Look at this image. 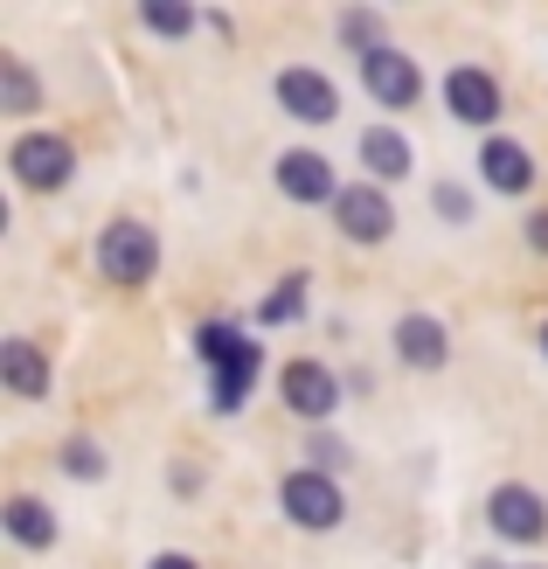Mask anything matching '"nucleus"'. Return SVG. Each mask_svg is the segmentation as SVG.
Instances as JSON below:
<instances>
[{"instance_id": "f257e3e1", "label": "nucleus", "mask_w": 548, "mask_h": 569, "mask_svg": "<svg viewBox=\"0 0 548 569\" xmlns=\"http://www.w3.org/2000/svg\"><path fill=\"white\" fill-rule=\"evenodd\" d=\"M98 271H104L111 284H147V278L160 271V237H153L139 216L104 222V237H98Z\"/></svg>"}, {"instance_id": "f03ea898", "label": "nucleus", "mask_w": 548, "mask_h": 569, "mask_svg": "<svg viewBox=\"0 0 548 569\" xmlns=\"http://www.w3.org/2000/svg\"><path fill=\"white\" fill-rule=\"evenodd\" d=\"M278 507H285V521H299V528H312V535H327V528L348 521L340 479H333V472H312V466H299V472L278 479Z\"/></svg>"}, {"instance_id": "7ed1b4c3", "label": "nucleus", "mask_w": 548, "mask_h": 569, "mask_svg": "<svg viewBox=\"0 0 548 569\" xmlns=\"http://www.w3.org/2000/svg\"><path fill=\"white\" fill-rule=\"evenodd\" d=\"M8 167H14V181L28 194H56V188H70V174H77V147L56 139V132H21L8 147Z\"/></svg>"}, {"instance_id": "20e7f679", "label": "nucleus", "mask_w": 548, "mask_h": 569, "mask_svg": "<svg viewBox=\"0 0 548 569\" xmlns=\"http://www.w3.org/2000/svg\"><path fill=\"white\" fill-rule=\"evenodd\" d=\"M271 98H278L285 119H299V126H333L340 119V83L327 70H312V63L278 70L271 77Z\"/></svg>"}, {"instance_id": "39448f33", "label": "nucleus", "mask_w": 548, "mask_h": 569, "mask_svg": "<svg viewBox=\"0 0 548 569\" xmlns=\"http://www.w3.org/2000/svg\"><path fill=\"white\" fill-rule=\"evenodd\" d=\"M333 230L348 237V243H389V237H396V202H389V188H375V181L340 188Z\"/></svg>"}, {"instance_id": "423d86ee", "label": "nucleus", "mask_w": 548, "mask_h": 569, "mask_svg": "<svg viewBox=\"0 0 548 569\" xmlns=\"http://www.w3.org/2000/svg\"><path fill=\"white\" fill-rule=\"evenodd\" d=\"M486 521H494L500 542H541L548 535V500L535 487H521V479H507V487L486 493Z\"/></svg>"}, {"instance_id": "0eeeda50", "label": "nucleus", "mask_w": 548, "mask_h": 569, "mask_svg": "<svg viewBox=\"0 0 548 569\" xmlns=\"http://www.w3.org/2000/svg\"><path fill=\"white\" fill-rule=\"evenodd\" d=\"M278 403L292 410V417H306V423L333 417V403H340L333 368H320V361H285V368H278Z\"/></svg>"}, {"instance_id": "6e6552de", "label": "nucleus", "mask_w": 548, "mask_h": 569, "mask_svg": "<svg viewBox=\"0 0 548 569\" xmlns=\"http://www.w3.org/2000/svg\"><path fill=\"white\" fill-rule=\"evenodd\" d=\"M361 83H368V98L389 104V111H410V104L424 98V70H417L396 42L375 49V56H361Z\"/></svg>"}, {"instance_id": "1a4fd4ad", "label": "nucleus", "mask_w": 548, "mask_h": 569, "mask_svg": "<svg viewBox=\"0 0 548 569\" xmlns=\"http://www.w3.org/2000/svg\"><path fill=\"white\" fill-rule=\"evenodd\" d=\"M445 111L466 126H500V77L479 70V63L445 70Z\"/></svg>"}, {"instance_id": "9d476101", "label": "nucleus", "mask_w": 548, "mask_h": 569, "mask_svg": "<svg viewBox=\"0 0 548 569\" xmlns=\"http://www.w3.org/2000/svg\"><path fill=\"white\" fill-rule=\"evenodd\" d=\"M278 194H292V202H340V181H333V160L312 153V147H292L278 153Z\"/></svg>"}, {"instance_id": "9b49d317", "label": "nucleus", "mask_w": 548, "mask_h": 569, "mask_svg": "<svg viewBox=\"0 0 548 569\" xmlns=\"http://www.w3.org/2000/svg\"><path fill=\"white\" fill-rule=\"evenodd\" d=\"M535 174H541V167H535V153L521 147V139H500V132H494V139L479 147V181L494 188V194H528Z\"/></svg>"}, {"instance_id": "f8f14e48", "label": "nucleus", "mask_w": 548, "mask_h": 569, "mask_svg": "<svg viewBox=\"0 0 548 569\" xmlns=\"http://www.w3.org/2000/svg\"><path fill=\"white\" fill-rule=\"evenodd\" d=\"M396 355L410 361V368H445L451 361L445 320H430V312H402V320H396Z\"/></svg>"}, {"instance_id": "ddd939ff", "label": "nucleus", "mask_w": 548, "mask_h": 569, "mask_svg": "<svg viewBox=\"0 0 548 569\" xmlns=\"http://www.w3.org/2000/svg\"><path fill=\"white\" fill-rule=\"evenodd\" d=\"M0 382H8L21 403H36V396H49V355L36 348V340H0Z\"/></svg>"}, {"instance_id": "4468645a", "label": "nucleus", "mask_w": 548, "mask_h": 569, "mask_svg": "<svg viewBox=\"0 0 548 569\" xmlns=\"http://www.w3.org/2000/svg\"><path fill=\"white\" fill-rule=\"evenodd\" d=\"M361 167H368L375 188H382V181H402V174L417 167V147H410L396 126H368V132H361Z\"/></svg>"}, {"instance_id": "2eb2a0df", "label": "nucleus", "mask_w": 548, "mask_h": 569, "mask_svg": "<svg viewBox=\"0 0 548 569\" xmlns=\"http://www.w3.org/2000/svg\"><path fill=\"white\" fill-rule=\"evenodd\" d=\"M0 521H8V535H14L21 549H56V507L42 493H8Z\"/></svg>"}, {"instance_id": "dca6fc26", "label": "nucleus", "mask_w": 548, "mask_h": 569, "mask_svg": "<svg viewBox=\"0 0 548 569\" xmlns=\"http://www.w3.org/2000/svg\"><path fill=\"white\" fill-rule=\"evenodd\" d=\"M257 368H265V355H257V340H243L237 355H222L216 361V389H209V403L229 417V410H243V396H250V382H257Z\"/></svg>"}, {"instance_id": "f3484780", "label": "nucleus", "mask_w": 548, "mask_h": 569, "mask_svg": "<svg viewBox=\"0 0 548 569\" xmlns=\"http://www.w3.org/2000/svg\"><path fill=\"white\" fill-rule=\"evenodd\" d=\"M0 111H8V119H36L42 111V83L21 56H0Z\"/></svg>"}, {"instance_id": "a211bd4d", "label": "nucleus", "mask_w": 548, "mask_h": 569, "mask_svg": "<svg viewBox=\"0 0 548 569\" xmlns=\"http://www.w3.org/2000/svg\"><path fill=\"white\" fill-rule=\"evenodd\" d=\"M340 42H348L355 56L389 49V36H382V14H375V8H348V14H340Z\"/></svg>"}, {"instance_id": "6ab92c4d", "label": "nucleus", "mask_w": 548, "mask_h": 569, "mask_svg": "<svg viewBox=\"0 0 548 569\" xmlns=\"http://www.w3.org/2000/svg\"><path fill=\"white\" fill-rule=\"evenodd\" d=\"M299 306H306V271L285 278L278 292H271L265 306H257V320H265V327H285V320H299Z\"/></svg>"}, {"instance_id": "aec40b11", "label": "nucleus", "mask_w": 548, "mask_h": 569, "mask_svg": "<svg viewBox=\"0 0 548 569\" xmlns=\"http://www.w3.org/2000/svg\"><path fill=\"white\" fill-rule=\"evenodd\" d=\"M139 21H147L153 36H188L201 14H195V8H181V0H147V8H139Z\"/></svg>"}, {"instance_id": "412c9836", "label": "nucleus", "mask_w": 548, "mask_h": 569, "mask_svg": "<svg viewBox=\"0 0 548 569\" xmlns=\"http://www.w3.org/2000/svg\"><path fill=\"white\" fill-rule=\"evenodd\" d=\"M104 466H111V459L98 451V438H70V445H63V472H70V479H104Z\"/></svg>"}, {"instance_id": "4be33fe9", "label": "nucleus", "mask_w": 548, "mask_h": 569, "mask_svg": "<svg viewBox=\"0 0 548 569\" xmlns=\"http://www.w3.org/2000/svg\"><path fill=\"white\" fill-rule=\"evenodd\" d=\"M306 466L312 472H340V466H348V445H340L333 431H312L306 438Z\"/></svg>"}, {"instance_id": "5701e85b", "label": "nucleus", "mask_w": 548, "mask_h": 569, "mask_svg": "<svg viewBox=\"0 0 548 569\" xmlns=\"http://www.w3.org/2000/svg\"><path fill=\"white\" fill-rule=\"evenodd\" d=\"M430 209H438L445 222H472V194L458 181H438V188H430Z\"/></svg>"}, {"instance_id": "b1692460", "label": "nucleus", "mask_w": 548, "mask_h": 569, "mask_svg": "<svg viewBox=\"0 0 548 569\" xmlns=\"http://www.w3.org/2000/svg\"><path fill=\"white\" fill-rule=\"evenodd\" d=\"M528 250H535V258H548V209L528 216Z\"/></svg>"}, {"instance_id": "393cba45", "label": "nucleus", "mask_w": 548, "mask_h": 569, "mask_svg": "<svg viewBox=\"0 0 548 569\" xmlns=\"http://www.w3.org/2000/svg\"><path fill=\"white\" fill-rule=\"evenodd\" d=\"M147 569H201V562H195V556H181V549H167V556H153Z\"/></svg>"}, {"instance_id": "a878e982", "label": "nucleus", "mask_w": 548, "mask_h": 569, "mask_svg": "<svg viewBox=\"0 0 548 569\" xmlns=\"http://www.w3.org/2000/svg\"><path fill=\"white\" fill-rule=\"evenodd\" d=\"M541 348H548V327H541Z\"/></svg>"}, {"instance_id": "bb28decb", "label": "nucleus", "mask_w": 548, "mask_h": 569, "mask_svg": "<svg viewBox=\"0 0 548 569\" xmlns=\"http://www.w3.org/2000/svg\"><path fill=\"white\" fill-rule=\"evenodd\" d=\"M479 569H494V562H479Z\"/></svg>"}]
</instances>
